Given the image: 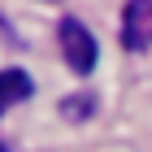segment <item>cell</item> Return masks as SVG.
<instances>
[{
  "label": "cell",
  "instance_id": "7a4b0ae2",
  "mask_svg": "<svg viewBox=\"0 0 152 152\" xmlns=\"http://www.w3.org/2000/svg\"><path fill=\"white\" fill-rule=\"evenodd\" d=\"M122 44L130 52L152 48V0H130L122 13Z\"/></svg>",
  "mask_w": 152,
  "mask_h": 152
},
{
  "label": "cell",
  "instance_id": "6da1fadb",
  "mask_svg": "<svg viewBox=\"0 0 152 152\" xmlns=\"http://www.w3.org/2000/svg\"><path fill=\"white\" fill-rule=\"evenodd\" d=\"M57 35H61V52H65V61H70V70L91 74V65H96V39H91V31H87L83 22H74V18H65Z\"/></svg>",
  "mask_w": 152,
  "mask_h": 152
},
{
  "label": "cell",
  "instance_id": "3957f363",
  "mask_svg": "<svg viewBox=\"0 0 152 152\" xmlns=\"http://www.w3.org/2000/svg\"><path fill=\"white\" fill-rule=\"evenodd\" d=\"M26 96H31V78L22 70H0V113L13 104H22Z\"/></svg>",
  "mask_w": 152,
  "mask_h": 152
},
{
  "label": "cell",
  "instance_id": "277c9868",
  "mask_svg": "<svg viewBox=\"0 0 152 152\" xmlns=\"http://www.w3.org/2000/svg\"><path fill=\"white\" fill-rule=\"evenodd\" d=\"M0 152H9V148H4V143H0Z\"/></svg>",
  "mask_w": 152,
  "mask_h": 152
}]
</instances>
